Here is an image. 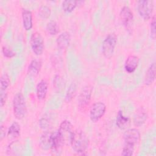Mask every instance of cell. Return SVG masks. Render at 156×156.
Returning a JSON list of instances; mask_svg holds the SVG:
<instances>
[{
    "mask_svg": "<svg viewBox=\"0 0 156 156\" xmlns=\"http://www.w3.org/2000/svg\"><path fill=\"white\" fill-rule=\"evenodd\" d=\"M78 3H79L78 1H74V0L63 1L62 4V9L64 12L66 13H70L75 9Z\"/></svg>",
    "mask_w": 156,
    "mask_h": 156,
    "instance_id": "7402d4cb",
    "label": "cell"
},
{
    "mask_svg": "<svg viewBox=\"0 0 156 156\" xmlns=\"http://www.w3.org/2000/svg\"><path fill=\"white\" fill-rule=\"evenodd\" d=\"M137 10L140 16L145 21L152 17L154 3L151 0H140L137 2Z\"/></svg>",
    "mask_w": 156,
    "mask_h": 156,
    "instance_id": "277c9868",
    "label": "cell"
},
{
    "mask_svg": "<svg viewBox=\"0 0 156 156\" xmlns=\"http://www.w3.org/2000/svg\"><path fill=\"white\" fill-rule=\"evenodd\" d=\"M139 58L135 55H130L124 63V69L128 73H133L138 66Z\"/></svg>",
    "mask_w": 156,
    "mask_h": 156,
    "instance_id": "7c38bea8",
    "label": "cell"
},
{
    "mask_svg": "<svg viewBox=\"0 0 156 156\" xmlns=\"http://www.w3.org/2000/svg\"><path fill=\"white\" fill-rule=\"evenodd\" d=\"M30 44L33 52L36 55H40L43 54L44 48V40L39 32H35L31 35Z\"/></svg>",
    "mask_w": 156,
    "mask_h": 156,
    "instance_id": "5b68a950",
    "label": "cell"
},
{
    "mask_svg": "<svg viewBox=\"0 0 156 156\" xmlns=\"http://www.w3.org/2000/svg\"><path fill=\"white\" fill-rule=\"evenodd\" d=\"M2 52L4 55V56L7 58H12V57H13L16 55V53L15 52H13L12 49H10V48H9L8 47H7L5 46H2Z\"/></svg>",
    "mask_w": 156,
    "mask_h": 156,
    "instance_id": "83f0119b",
    "label": "cell"
},
{
    "mask_svg": "<svg viewBox=\"0 0 156 156\" xmlns=\"http://www.w3.org/2000/svg\"><path fill=\"white\" fill-rule=\"evenodd\" d=\"M7 97V94L5 91H1V96H0V104L1 107H2L6 102Z\"/></svg>",
    "mask_w": 156,
    "mask_h": 156,
    "instance_id": "4dcf8cb0",
    "label": "cell"
},
{
    "mask_svg": "<svg viewBox=\"0 0 156 156\" xmlns=\"http://www.w3.org/2000/svg\"><path fill=\"white\" fill-rule=\"evenodd\" d=\"M147 114L143 109L139 110L135 114L133 118L134 125L136 127L142 126L147 120Z\"/></svg>",
    "mask_w": 156,
    "mask_h": 156,
    "instance_id": "ffe728a7",
    "label": "cell"
},
{
    "mask_svg": "<svg viewBox=\"0 0 156 156\" xmlns=\"http://www.w3.org/2000/svg\"><path fill=\"white\" fill-rule=\"evenodd\" d=\"M155 63L154 62L150 65L146 73L144 80L146 85H150L153 83L155 79Z\"/></svg>",
    "mask_w": 156,
    "mask_h": 156,
    "instance_id": "e0dca14e",
    "label": "cell"
},
{
    "mask_svg": "<svg viewBox=\"0 0 156 156\" xmlns=\"http://www.w3.org/2000/svg\"><path fill=\"white\" fill-rule=\"evenodd\" d=\"M52 141V132L46 131L40 136L39 146L43 150H49L51 148Z\"/></svg>",
    "mask_w": 156,
    "mask_h": 156,
    "instance_id": "8fae6325",
    "label": "cell"
},
{
    "mask_svg": "<svg viewBox=\"0 0 156 156\" xmlns=\"http://www.w3.org/2000/svg\"><path fill=\"white\" fill-rule=\"evenodd\" d=\"M71 41V35L68 32H63L57 38L56 43L58 48L60 50L66 49L69 45Z\"/></svg>",
    "mask_w": 156,
    "mask_h": 156,
    "instance_id": "5bb4252c",
    "label": "cell"
},
{
    "mask_svg": "<svg viewBox=\"0 0 156 156\" xmlns=\"http://www.w3.org/2000/svg\"><path fill=\"white\" fill-rule=\"evenodd\" d=\"M116 124L118 127L121 130L126 129L130 124V118L124 116L122 112L119 110L116 118Z\"/></svg>",
    "mask_w": 156,
    "mask_h": 156,
    "instance_id": "ac0fdd59",
    "label": "cell"
},
{
    "mask_svg": "<svg viewBox=\"0 0 156 156\" xmlns=\"http://www.w3.org/2000/svg\"><path fill=\"white\" fill-rule=\"evenodd\" d=\"M106 105L102 102H97L93 104L90 110V118L92 122L98 121L105 114Z\"/></svg>",
    "mask_w": 156,
    "mask_h": 156,
    "instance_id": "8992f818",
    "label": "cell"
},
{
    "mask_svg": "<svg viewBox=\"0 0 156 156\" xmlns=\"http://www.w3.org/2000/svg\"><path fill=\"white\" fill-rule=\"evenodd\" d=\"M21 127L16 121L13 122L7 130V136L9 140H14L20 135Z\"/></svg>",
    "mask_w": 156,
    "mask_h": 156,
    "instance_id": "d6986e66",
    "label": "cell"
},
{
    "mask_svg": "<svg viewBox=\"0 0 156 156\" xmlns=\"http://www.w3.org/2000/svg\"><path fill=\"white\" fill-rule=\"evenodd\" d=\"M134 148H135V147L124 144V146L122 147V152H121V155H123V156L132 155L133 154V152H134Z\"/></svg>",
    "mask_w": 156,
    "mask_h": 156,
    "instance_id": "4316f807",
    "label": "cell"
},
{
    "mask_svg": "<svg viewBox=\"0 0 156 156\" xmlns=\"http://www.w3.org/2000/svg\"><path fill=\"white\" fill-rule=\"evenodd\" d=\"M116 42L117 37L115 34H110L105 37L102 45V54L105 58H110L112 57Z\"/></svg>",
    "mask_w": 156,
    "mask_h": 156,
    "instance_id": "3957f363",
    "label": "cell"
},
{
    "mask_svg": "<svg viewBox=\"0 0 156 156\" xmlns=\"http://www.w3.org/2000/svg\"><path fill=\"white\" fill-rule=\"evenodd\" d=\"M13 112L18 119H23L27 112V107L23 94L21 92L16 93L13 99Z\"/></svg>",
    "mask_w": 156,
    "mask_h": 156,
    "instance_id": "7a4b0ae2",
    "label": "cell"
},
{
    "mask_svg": "<svg viewBox=\"0 0 156 156\" xmlns=\"http://www.w3.org/2000/svg\"><path fill=\"white\" fill-rule=\"evenodd\" d=\"M23 25L26 30H30L33 27L32 13L27 9H23L21 12Z\"/></svg>",
    "mask_w": 156,
    "mask_h": 156,
    "instance_id": "9a60e30c",
    "label": "cell"
},
{
    "mask_svg": "<svg viewBox=\"0 0 156 156\" xmlns=\"http://www.w3.org/2000/svg\"><path fill=\"white\" fill-rule=\"evenodd\" d=\"M69 143L75 152L83 154L88 147L89 140L83 131L76 129L72 132Z\"/></svg>",
    "mask_w": 156,
    "mask_h": 156,
    "instance_id": "6da1fadb",
    "label": "cell"
},
{
    "mask_svg": "<svg viewBox=\"0 0 156 156\" xmlns=\"http://www.w3.org/2000/svg\"><path fill=\"white\" fill-rule=\"evenodd\" d=\"M51 13V9L47 5H41L38 9V15L43 20L48 19L50 16Z\"/></svg>",
    "mask_w": 156,
    "mask_h": 156,
    "instance_id": "d4e9b609",
    "label": "cell"
},
{
    "mask_svg": "<svg viewBox=\"0 0 156 156\" xmlns=\"http://www.w3.org/2000/svg\"><path fill=\"white\" fill-rule=\"evenodd\" d=\"M155 16H153L152 18V21L150 23V35L151 38L153 40H155V35H156V32H155Z\"/></svg>",
    "mask_w": 156,
    "mask_h": 156,
    "instance_id": "f1b7e54d",
    "label": "cell"
},
{
    "mask_svg": "<svg viewBox=\"0 0 156 156\" xmlns=\"http://www.w3.org/2000/svg\"><path fill=\"white\" fill-rule=\"evenodd\" d=\"M77 91V85L75 82H72L69 86L65 94V100L66 102H69L75 97Z\"/></svg>",
    "mask_w": 156,
    "mask_h": 156,
    "instance_id": "44dd1931",
    "label": "cell"
},
{
    "mask_svg": "<svg viewBox=\"0 0 156 156\" xmlns=\"http://www.w3.org/2000/svg\"><path fill=\"white\" fill-rule=\"evenodd\" d=\"M119 18L126 28L130 27L133 20V14L128 6L124 5L122 7L119 12Z\"/></svg>",
    "mask_w": 156,
    "mask_h": 156,
    "instance_id": "30bf717a",
    "label": "cell"
},
{
    "mask_svg": "<svg viewBox=\"0 0 156 156\" xmlns=\"http://www.w3.org/2000/svg\"><path fill=\"white\" fill-rule=\"evenodd\" d=\"M42 67V62L38 59H33L27 67V74L32 77H37Z\"/></svg>",
    "mask_w": 156,
    "mask_h": 156,
    "instance_id": "4fadbf2b",
    "label": "cell"
},
{
    "mask_svg": "<svg viewBox=\"0 0 156 156\" xmlns=\"http://www.w3.org/2000/svg\"><path fill=\"white\" fill-rule=\"evenodd\" d=\"M123 136L124 144L135 147L140 140V132L135 128L129 129L124 132Z\"/></svg>",
    "mask_w": 156,
    "mask_h": 156,
    "instance_id": "9c48e42d",
    "label": "cell"
},
{
    "mask_svg": "<svg viewBox=\"0 0 156 156\" xmlns=\"http://www.w3.org/2000/svg\"><path fill=\"white\" fill-rule=\"evenodd\" d=\"M39 125L40 127L43 129H47L49 126V120L48 118H46L45 116L41 118L39 121Z\"/></svg>",
    "mask_w": 156,
    "mask_h": 156,
    "instance_id": "f546056e",
    "label": "cell"
},
{
    "mask_svg": "<svg viewBox=\"0 0 156 156\" xmlns=\"http://www.w3.org/2000/svg\"><path fill=\"white\" fill-rule=\"evenodd\" d=\"M48 90V83L46 80H41L36 87V95L39 100H44L47 95Z\"/></svg>",
    "mask_w": 156,
    "mask_h": 156,
    "instance_id": "2e32d148",
    "label": "cell"
},
{
    "mask_svg": "<svg viewBox=\"0 0 156 156\" xmlns=\"http://www.w3.org/2000/svg\"><path fill=\"white\" fill-rule=\"evenodd\" d=\"M93 91V87L87 85L85 86L80 92L78 97V106L80 108H84L89 104Z\"/></svg>",
    "mask_w": 156,
    "mask_h": 156,
    "instance_id": "ba28073f",
    "label": "cell"
},
{
    "mask_svg": "<svg viewBox=\"0 0 156 156\" xmlns=\"http://www.w3.org/2000/svg\"><path fill=\"white\" fill-rule=\"evenodd\" d=\"M0 131H1V133H0V139H1V141H2L3 140V138L5 137V126H3L2 124L1 125V129H0Z\"/></svg>",
    "mask_w": 156,
    "mask_h": 156,
    "instance_id": "1f68e13d",
    "label": "cell"
},
{
    "mask_svg": "<svg viewBox=\"0 0 156 156\" xmlns=\"http://www.w3.org/2000/svg\"><path fill=\"white\" fill-rule=\"evenodd\" d=\"M21 148V145L18 141H13L12 143L9 144V145L7 147V152L9 154L11 155L12 152H15V151H20Z\"/></svg>",
    "mask_w": 156,
    "mask_h": 156,
    "instance_id": "484cf974",
    "label": "cell"
},
{
    "mask_svg": "<svg viewBox=\"0 0 156 156\" xmlns=\"http://www.w3.org/2000/svg\"><path fill=\"white\" fill-rule=\"evenodd\" d=\"M10 83V77L7 73H4L0 79V88L1 91H6Z\"/></svg>",
    "mask_w": 156,
    "mask_h": 156,
    "instance_id": "cb8c5ba5",
    "label": "cell"
},
{
    "mask_svg": "<svg viewBox=\"0 0 156 156\" xmlns=\"http://www.w3.org/2000/svg\"><path fill=\"white\" fill-rule=\"evenodd\" d=\"M73 126L70 121L68 120L63 121L57 131V134L65 144L67 142H70L71 136L73 132Z\"/></svg>",
    "mask_w": 156,
    "mask_h": 156,
    "instance_id": "52a82bcc",
    "label": "cell"
},
{
    "mask_svg": "<svg viewBox=\"0 0 156 156\" xmlns=\"http://www.w3.org/2000/svg\"><path fill=\"white\" fill-rule=\"evenodd\" d=\"M46 30L48 34L51 35H55L58 34L59 31V27L56 21L51 20L47 23Z\"/></svg>",
    "mask_w": 156,
    "mask_h": 156,
    "instance_id": "603a6c76",
    "label": "cell"
}]
</instances>
